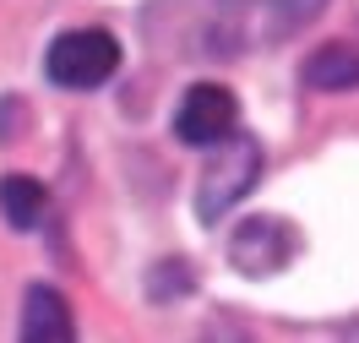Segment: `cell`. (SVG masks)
<instances>
[{"mask_svg": "<svg viewBox=\"0 0 359 343\" xmlns=\"http://www.w3.org/2000/svg\"><path fill=\"white\" fill-rule=\"evenodd\" d=\"M44 71H49L55 88H71V93L104 88L114 71H120V44H114V33H104V27H71V33H60L49 44Z\"/></svg>", "mask_w": 359, "mask_h": 343, "instance_id": "6da1fadb", "label": "cell"}, {"mask_svg": "<svg viewBox=\"0 0 359 343\" xmlns=\"http://www.w3.org/2000/svg\"><path fill=\"white\" fill-rule=\"evenodd\" d=\"M224 153L202 169V185H196V213H202V224H218L229 207L245 196L250 185H256V175H262V142L256 137H234L218 142Z\"/></svg>", "mask_w": 359, "mask_h": 343, "instance_id": "7a4b0ae2", "label": "cell"}, {"mask_svg": "<svg viewBox=\"0 0 359 343\" xmlns=\"http://www.w3.org/2000/svg\"><path fill=\"white\" fill-rule=\"evenodd\" d=\"M234 126H240V104L218 82H196L175 109V137L185 147H218L234 137Z\"/></svg>", "mask_w": 359, "mask_h": 343, "instance_id": "3957f363", "label": "cell"}, {"mask_svg": "<svg viewBox=\"0 0 359 343\" xmlns=\"http://www.w3.org/2000/svg\"><path fill=\"white\" fill-rule=\"evenodd\" d=\"M294 251H299V234H294L283 218H250V224L234 229V262H240V273H250V278L278 273Z\"/></svg>", "mask_w": 359, "mask_h": 343, "instance_id": "277c9868", "label": "cell"}, {"mask_svg": "<svg viewBox=\"0 0 359 343\" xmlns=\"http://www.w3.org/2000/svg\"><path fill=\"white\" fill-rule=\"evenodd\" d=\"M22 343H76L71 305L49 283H33L22 300Z\"/></svg>", "mask_w": 359, "mask_h": 343, "instance_id": "5b68a950", "label": "cell"}, {"mask_svg": "<svg viewBox=\"0 0 359 343\" xmlns=\"http://www.w3.org/2000/svg\"><path fill=\"white\" fill-rule=\"evenodd\" d=\"M305 82L321 93H348L359 88V49L354 44H321L305 60Z\"/></svg>", "mask_w": 359, "mask_h": 343, "instance_id": "8992f818", "label": "cell"}, {"mask_svg": "<svg viewBox=\"0 0 359 343\" xmlns=\"http://www.w3.org/2000/svg\"><path fill=\"white\" fill-rule=\"evenodd\" d=\"M0 213H6L11 229H39V218H44V185L33 175H6L0 180Z\"/></svg>", "mask_w": 359, "mask_h": 343, "instance_id": "52a82bcc", "label": "cell"}]
</instances>
